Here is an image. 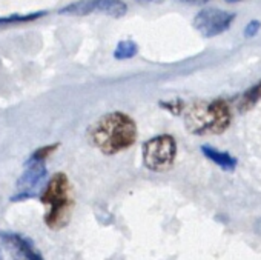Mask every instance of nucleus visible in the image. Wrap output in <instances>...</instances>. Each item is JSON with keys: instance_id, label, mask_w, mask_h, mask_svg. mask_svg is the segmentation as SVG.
<instances>
[{"instance_id": "nucleus-1", "label": "nucleus", "mask_w": 261, "mask_h": 260, "mask_svg": "<svg viewBox=\"0 0 261 260\" xmlns=\"http://www.w3.org/2000/svg\"><path fill=\"white\" fill-rule=\"evenodd\" d=\"M137 136V123L121 111L101 115L88 131L89 142L108 156L130 148L136 144Z\"/></svg>"}, {"instance_id": "nucleus-2", "label": "nucleus", "mask_w": 261, "mask_h": 260, "mask_svg": "<svg viewBox=\"0 0 261 260\" xmlns=\"http://www.w3.org/2000/svg\"><path fill=\"white\" fill-rule=\"evenodd\" d=\"M40 202L49 206L45 223L51 229H62L68 225L74 208L72 188L65 173L54 174L40 194Z\"/></svg>"}, {"instance_id": "nucleus-3", "label": "nucleus", "mask_w": 261, "mask_h": 260, "mask_svg": "<svg viewBox=\"0 0 261 260\" xmlns=\"http://www.w3.org/2000/svg\"><path fill=\"white\" fill-rule=\"evenodd\" d=\"M232 122V111L226 100L215 99L207 103H195L186 114V125L192 134H221Z\"/></svg>"}, {"instance_id": "nucleus-4", "label": "nucleus", "mask_w": 261, "mask_h": 260, "mask_svg": "<svg viewBox=\"0 0 261 260\" xmlns=\"http://www.w3.org/2000/svg\"><path fill=\"white\" fill-rule=\"evenodd\" d=\"M177 157V142L169 134L155 136L146 140L142 147L143 165L155 173L168 171Z\"/></svg>"}, {"instance_id": "nucleus-5", "label": "nucleus", "mask_w": 261, "mask_h": 260, "mask_svg": "<svg viewBox=\"0 0 261 260\" xmlns=\"http://www.w3.org/2000/svg\"><path fill=\"white\" fill-rule=\"evenodd\" d=\"M48 170L45 160L30 157L25 163V171L17 182V193L11 197V202H20L36 197L45 183Z\"/></svg>"}, {"instance_id": "nucleus-6", "label": "nucleus", "mask_w": 261, "mask_h": 260, "mask_svg": "<svg viewBox=\"0 0 261 260\" xmlns=\"http://www.w3.org/2000/svg\"><path fill=\"white\" fill-rule=\"evenodd\" d=\"M233 20H235L233 13H229V11H224L220 8H214V7H207V8H203L195 16L194 28L204 39H211V37L220 36L224 31H227Z\"/></svg>"}, {"instance_id": "nucleus-7", "label": "nucleus", "mask_w": 261, "mask_h": 260, "mask_svg": "<svg viewBox=\"0 0 261 260\" xmlns=\"http://www.w3.org/2000/svg\"><path fill=\"white\" fill-rule=\"evenodd\" d=\"M0 240L8 248L14 260H43L42 254L34 248L33 242L25 235L0 231Z\"/></svg>"}, {"instance_id": "nucleus-8", "label": "nucleus", "mask_w": 261, "mask_h": 260, "mask_svg": "<svg viewBox=\"0 0 261 260\" xmlns=\"http://www.w3.org/2000/svg\"><path fill=\"white\" fill-rule=\"evenodd\" d=\"M201 153L204 154V157H207L211 162H214L217 167H220L221 170H226V171H232L235 170L237 167V159L232 157L229 153H224V151H220L211 145H201Z\"/></svg>"}, {"instance_id": "nucleus-9", "label": "nucleus", "mask_w": 261, "mask_h": 260, "mask_svg": "<svg viewBox=\"0 0 261 260\" xmlns=\"http://www.w3.org/2000/svg\"><path fill=\"white\" fill-rule=\"evenodd\" d=\"M261 100V82L253 85L252 88H249L246 92H243L237 102L238 111L240 112H246L249 109H252L258 102Z\"/></svg>"}, {"instance_id": "nucleus-10", "label": "nucleus", "mask_w": 261, "mask_h": 260, "mask_svg": "<svg viewBox=\"0 0 261 260\" xmlns=\"http://www.w3.org/2000/svg\"><path fill=\"white\" fill-rule=\"evenodd\" d=\"M97 8H98L97 2H74L71 5L63 7L59 13L66 16H86L97 11Z\"/></svg>"}, {"instance_id": "nucleus-11", "label": "nucleus", "mask_w": 261, "mask_h": 260, "mask_svg": "<svg viewBox=\"0 0 261 260\" xmlns=\"http://www.w3.org/2000/svg\"><path fill=\"white\" fill-rule=\"evenodd\" d=\"M46 11H37V13H30V14H10V16H0V27L5 25H16V23H25V22H33L37 20L43 16H46Z\"/></svg>"}, {"instance_id": "nucleus-12", "label": "nucleus", "mask_w": 261, "mask_h": 260, "mask_svg": "<svg viewBox=\"0 0 261 260\" xmlns=\"http://www.w3.org/2000/svg\"><path fill=\"white\" fill-rule=\"evenodd\" d=\"M98 8L97 11L105 13L108 16L112 17H123L127 11V5L123 2H112V0H101V2H97Z\"/></svg>"}, {"instance_id": "nucleus-13", "label": "nucleus", "mask_w": 261, "mask_h": 260, "mask_svg": "<svg viewBox=\"0 0 261 260\" xmlns=\"http://www.w3.org/2000/svg\"><path fill=\"white\" fill-rule=\"evenodd\" d=\"M139 53V45L134 40H121L114 50V57L117 60H126L133 59Z\"/></svg>"}, {"instance_id": "nucleus-14", "label": "nucleus", "mask_w": 261, "mask_h": 260, "mask_svg": "<svg viewBox=\"0 0 261 260\" xmlns=\"http://www.w3.org/2000/svg\"><path fill=\"white\" fill-rule=\"evenodd\" d=\"M57 148H59V144H53V145H48V147H42V148L36 150L31 157L39 159V160H46Z\"/></svg>"}, {"instance_id": "nucleus-15", "label": "nucleus", "mask_w": 261, "mask_h": 260, "mask_svg": "<svg viewBox=\"0 0 261 260\" xmlns=\"http://www.w3.org/2000/svg\"><path fill=\"white\" fill-rule=\"evenodd\" d=\"M160 106L168 109L172 114H180L183 111V108H185V103L181 100H171V102L163 100V102H160Z\"/></svg>"}, {"instance_id": "nucleus-16", "label": "nucleus", "mask_w": 261, "mask_h": 260, "mask_svg": "<svg viewBox=\"0 0 261 260\" xmlns=\"http://www.w3.org/2000/svg\"><path fill=\"white\" fill-rule=\"evenodd\" d=\"M259 28H261V23H259L258 20H250V22L246 25L243 34H244V37H255L256 33L259 31Z\"/></svg>"}, {"instance_id": "nucleus-17", "label": "nucleus", "mask_w": 261, "mask_h": 260, "mask_svg": "<svg viewBox=\"0 0 261 260\" xmlns=\"http://www.w3.org/2000/svg\"><path fill=\"white\" fill-rule=\"evenodd\" d=\"M0 260H4V255H2V251H0Z\"/></svg>"}]
</instances>
